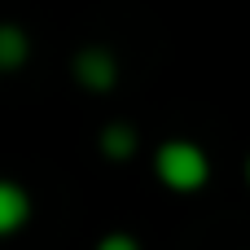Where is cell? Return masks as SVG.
<instances>
[{
    "mask_svg": "<svg viewBox=\"0 0 250 250\" xmlns=\"http://www.w3.org/2000/svg\"><path fill=\"white\" fill-rule=\"evenodd\" d=\"M242 176H246V189H250V154H246V163H242Z\"/></svg>",
    "mask_w": 250,
    "mask_h": 250,
    "instance_id": "52a82bcc",
    "label": "cell"
},
{
    "mask_svg": "<svg viewBox=\"0 0 250 250\" xmlns=\"http://www.w3.org/2000/svg\"><path fill=\"white\" fill-rule=\"evenodd\" d=\"M97 149H101V158L105 163H132L136 158V149H141V132L132 127V123H105L101 132H97Z\"/></svg>",
    "mask_w": 250,
    "mask_h": 250,
    "instance_id": "277c9868",
    "label": "cell"
},
{
    "mask_svg": "<svg viewBox=\"0 0 250 250\" xmlns=\"http://www.w3.org/2000/svg\"><path fill=\"white\" fill-rule=\"evenodd\" d=\"M154 176L171 193H202L211 185V158L189 136H167L154 149Z\"/></svg>",
    "mask_w": 250,
    "mask_h": 250,
    "instance_id": "6da1fadb",
    "label": "cell"
},
{
    "mask_svg": "<svg viewBox=\"0 0 250 250\" xmlns=\"http://www.w3.org/2000/svg\"><path fill=\"white\" fill-rule=\"evenodd\" d=\"M31 62V35L18 22H0V75H13Z\"/></svg>",
    "mask_w": 250,
    "mask_h": 250,
    "instance_id": "5b68a950",
    "label": "cell"
},
{
    "mask_svg": "<svg viewBox=\"0 0 250 250\" xmlns=\"http://www.w3.org/2000/svg\"><path fill=\"white\" fill-rule=\"evenodd\" d=\"M92 250H141V242H136L127 229H110V233L97 237V246H92Z\"/></svg>",
    "mask_w": 250,
    "mask_h": 250,
    "instance_id": "8992f818",
    "label": "cell"
},
{
    "mask_svg": "<svg viewBox=\"0 0 250 250\" xmlns=\"http://www.w3.org/2000/svg\"><path fill=\"white\" fill-rule=\"evenodd\" d=\"M35 215V198L22 180L13 176H0V242L4 237H18Z\"/></svg>",
    "mask_w": 250,
    "mask_h": 250,
    "instance_id": "3957f363",
    "label": "cell"
},
{
    "mask_svg": "<svg viewBox=\"0 0 250 250\" xmlns=\"http://www.w3.org/2000/svg\"><path fill=\"white\" fill-rule=\"evenodd\" d=\"M70 75H75V83H79L83 92L105 97V92L119 88V57H114L105 44H83V48L70 57Z\"/></svg>",
    "mask_w": 250,
    "mask_h": 250,
    "instance_id": "7a4b0ae2",
    "label": "cell"
}]
</instances>
